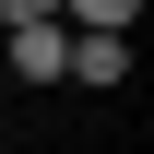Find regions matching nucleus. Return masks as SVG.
I'll use <instances>...</instances> for the list:
<instances>
[{"label":"nucleus","instance_id":"f257e3e1","mask_svg":"<svg viewBox=\"0 0 154 154\" xmlns=\"http://www.w3.org/2000/svg\"><path fill=\"white\" fill-rule=\"evenodd\" d=\"M59 36H71V24H59ZM59 83H95V95H119V83H131V36H71Z\"/></svg>","mask_w":154,"mask_h":154},{"label":"nucleus","instance_id":"f03ea898","mask_svg":"<svg viewBox=\"0 0 154 154\" xmlns=\"http://www.w3.org/2000/svg\"><path fill=\"white\" fill-rule=\"evenodd\" d=\"M0 59H12L24 83H59V59H71V36H59V24H12V36H0Z\"/></svg>","mask_w":154,"mask_h":154},{"label":"nucleus","instance_id":"7ed1b4c3","mask_svg":"<svg viewBox=\"0 0 154 154\" xmlns=\"http://www.w3.org/2000/svg\"><path fill=\"white\" fill-rule=\"evenodd\" d=\"M59 12H71V36H131L142 0H59Z\"/></svg>","mask_w":154,"mask_h":154},{"label":"nucleus","instance_id":"20e7f679","mask_svg":"<svg viewBox=\"0 0 154 154\" xmlns=\"http://www.w3.org/2000/svg\"><path fill=\"white\" fill-rule=\"evenodd\" d=\"M12 24H59V0H0V36Z\"/></svg>","mask_w":154,"mask_h":154}]
</instances>
